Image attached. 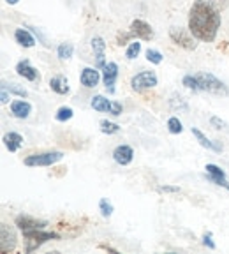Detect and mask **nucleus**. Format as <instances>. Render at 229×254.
<instances>
[{
  "label": "nucleus",
  "mask_w": 229,
  "mask_h": 254,
  "mask_svg": "<svg viewBox=\"0 0 229 254\" xmlns=\"http://www.w3.org/2000/svg\"><path fill=\"white\" fill-rule=\"evenodd\" d=\"M221 12L210 0H196L189 11L187 28L198 41L214 43L221 28Z\"/></svg>",
  "instance_id": "f257e3e1"
},
{
  "label": "nucleus",
  "mask_w": 229,
  "mask_h": 254,
  "mask_svg": "<svg viewBox=\"0 0 229 254\" xmlns=\"http://www.w3.org/2000/svg\"><path fill=\"white\" fill-rule=\"evenodd\" d=\"M182 83L185 85L189 90L192 92H208V94L215 95H229V88L222 83L221 79L215 78L210 72H196V74H185L182 79Z\"/></svg>",
  "instance_id": "f03ea898"
},
{
  "label": "nucleus",
  "mask_w": 229,
  "mask_h": 254,
  "mask_svg": "<svg viewBox=\"0 0 229 254\" xmlns=\"http://www.w3.org/2000/svg\"><path fill=\"white\" fill-rule=\"evenodd\" d=\"M129 39L152 41V39H154V30H152V27L146 23V21L134 20L132 23H130L129 32H125V34H122V32H120L118 36H116V44H118V46H122V44H125Z\"/></svg>",
  "instance_id": "7ed1b4c3"
},
{
  "label": "nucleus",
  "mask_w": 229,
  "mask_h": 254,
  "mask_svg": "<svg viewBox=\"0 0 229 254\" xmlns=\"http://www.w3.org/2000/svg\"><path fill=\"white\" fill-rule=\"evenodd\" d=\"M23 237L27 240V253L36 251L43 244L50 242V240H60V235L55 231H46L44 228H36V230L23 231Z\"/></svg>",
  "instance_id": "20e7f679"
},
{
  "label": "nucleus",
  "mask_w": 229,
  "mask_h": 254,
  "mask_svg": "<svg viewBox=\"0 0 229 254\" xmlns=\"http://www.w3.org/2000/svg\"><path fill=\"white\" fill-rule=\"evenodd\" d=\"M63 154L60 150H52V152H41V154H32L25 157V166H53L55 163L62 161Z\"/></svg>",
  "instance_id": "39448f33"
},
{
  "label": "nucleus",
  "mask_w": 229,
  "mask_h": 254,
  "mask_svg": "<svg viewBox=\"0 0 229 254\" xmlns=\"http://www.w3.org/2000/svg\"><path fill=\"white\" fill-rule=\"evenodd\" d=\"M157 81H159L157 74L154 71H141L136 76H132L130 87L136 92H143V90H148V88H154L157 85Z\"/></svg>",
  "instance_id": "423d86ee"
},
{
  "label": "nucleus",
  "mask_w": 229,
  "mask_h": 254,
  "mask_svg": "<svg viewBox=\"0 0 229 254\" xmlns=\"http://www.w3.org/2000/svg\"><path fill=\"white\" fill-rule=\"evenodd\" d=\"M92 108L95 111H104V113H110L113 117H120L122 115V104L116 103V101H108L104 95H95L92 97Z\"/></svg>",
  "instance_id": "0eeeda50"
},
{
  "label": "nucleus",
  "mask_w": 229,
  "mask_h": 254,
  "mask_svg": "<svg viewBox=\"0 0 229 254\" xmlns=\"http://www.w3.org/2000/svg\"><path fill=\"white\" fill-rule=\"evenodd\" d=\"M170 37L171 41H173L174 44H178L180 48H183V50H196V37L190 34V30L187 28V30H183V28H178V27H173L170 30Z\"/></svg>",
  "instance_id": "6e6552de"
},
{
  "label": "nucleus",
  "mask_w": 229,
  "mask_h": 254,
  "mask_svg": "<svg viewBox=\"0 0 229 254\" xmlns=\"http://www.w3.org/2000/svg\"><path fill=\"white\" fill-rule=\"evenodd\" d=\"M16 233L11 226H7L5 222H2V226H0V246H2V253H11L14 251L16 247Z\"/></svg>",
  "instance_id": "1a4fd4ad"
},
{
  "label": "nucleus",
  "mask_w": 229,
  "mask_h": 254,
  "mask_svg": "<svg viewBox=\"0 0 229 254\" xmlns=\"http://www.w3.org/2000/svg\"><path fill=\"white\" fill-rule=\"evenodd\" d=\"M118 78V65L114 62H108L103 67V83L110 94H114V83Z\"/></svg>",
  "instance_id": "9d476101"
},
{
  "label": "nucleus",
  "mask_w": 229,
  "mask_h": 254,
  "mask_svg": "<svg viewBox=\"0 0 229 254\" xmlns=\"http://www.w3.org/2000/svg\"><path fill=\"white\" fill-rule=\"evenodd\" d=\"M16 226L20 228V231H28V230H36V228H46L48 222L46 221H41V219H36L32 217V215H27V214H21L14 219Z\"/></svg>",
  "instance_id": "9b49d317"
},
{
  "label": "nucleus",
  "mask_w": 229,
  "mask_h": 254,
  "mask_svg": "<svg viewBox=\"0 0 229 254\" xmlns=\"http://www.w3.org/2000/svg\"><path fill=\"white\" fill-rule=\"evenodd\" d=\"M92 50H94V57H95V64L97 67L103 69L106 65V43H104L103 37L95 36L92 37Z\"/></svg>",
  "instance_id": "f8f14e48"
},
{
  "label": "nucleus",
  "mask_w": 229,
  "mask_h": 254,
  "mask_svg": "<svg viewBox=\"0 0 229 254\" xmlns=\"http://www.w3.org/2000/svg\"><path fill=\"white\" fill-rule=\"evenodd\" d=\"M113 159H114V163H118L120 166H127V164H130L132 159H134V150H132L129 145H118V147L113 150Z\"/></svg>",
  "instance_id": "ddd939ff"
},
{
  "label": "nucleus",
  "mask_w": 229,
  "mask_h": 254,
  "mask_svg": "<svg viewBox=\"0 0 229 254\" xmlns=\"http://www.w3.org/2000/svg\"><path fill=\"white\" fill-rule=\"evenodd\" d=\"M16 72L20 76H23L28 81H39V72H37L36 67H32L28 60H20L16 64Z\"/></svg>",
  "instance_id": "4468645a"
},
{
  "label": "nucleus",
  "mask_w": 229,
  "mask_h": 254,
  "mask_svg": "<svg viewBox=\"0 0 229 254\" xmlns=\"http://www.w3.org/2000/svg\"><path fill=\"white\" fill-rule=\"evenodd\" d=\"M101 79V74L97 69H92V67H85L83 71H81V76H79V81H81V85L87 88H94L97 87V83H99Z\"/></svg>",
  "instance_id": "2eb2a0df"
},
{
  "label": "nucleus",
  "mask_w": 229,
  "mask_h": 254,
  "mask_svg": "<svg viewBox=\"0 0 229 254\" xmlns=\"http://www.w3.org/2000/svg\"><path fill=\"white\" fill-rule=\"evenodd\" d=\"M11 113L16 119H27L32 113V104L27 101H12L11 103Z\"/></svg>",
  "instance_id": "dca6fc26"
},
{
  "label": "nucleus",
  "mask_w": 229,
  "mask_h": 254,
  "mask_svg": "<svg viewBox=\"0 0 229 254\" xmlns=\"http://www.w3.org/2000/svg\"><path fill=\"white\" fill-rule=\"evenodd\" d=\"M50 87H52V90L55 92V94L58 95H67L69 94V81L65 76H53L52 79H50Z\"/></svg>",
  "instance_id": "f3484780"
},
{
  "label": "nucleus",
  "mask_w": 229,
  "mask_h": 254,
  "mask_svg": "<svg viewBox=\"0 0 229 254\" xmlns=\"http://www.w3.org/2000/svg\"><path fill=\"white\" fill-rule=\"evenodd\" d=\"M23 136L18 134V132H7L4 134V145L7 147L9 152H18L23 145Z\"/></svg>",
  "instance_id": "a211bd4d"
},
{
  "label": "nucleus",
  "mask_w": 229,
  "mask_h": 254,
  "mask_svg": "<svg viewBox=\"0 0 229 254\" xmlns=\"http://www.w3.org/2000/svg\"><path fill=\"white\" fill-rule=\"evenodd\" d=\"M14 39H16V43L23 48H32L34 44H36V37L32 36L28 30H25V28H16Z\"/></svg>",
  "instance_id": "6ab92c4d"
},
{
  "label": "nucleus",
  "mask_w": 229,
  "mask_h": 254,
  "mask_svg": "<svg viewBox=\"0 0 229 254\" xmlns=\"http://www.w3.org/2000/svg\"><path fill=\"white\" fill-rule=\"evenodd\" d=\"M190 131H192L194 138L198 139V141H199V145H201V147L208 148V150H214V152H221V150H222V147H221V145H217V143H214V141H210V139L206 138V136L203 134L201 131H199L198 127H192V129H190Z\"/></svg>",
  "instance_id": "aec40b11"
},
{
  "label": "nucleus",
  "mask_w": 229,
  "mask_h": 254,
  "mask_svg": "<svg viewBox=\"0 0 229 254\" xmlns=\"http://www.w3.org/2000/svg\"><path fill=\"white\" fill-rule=\"evenodd\" d=\"M57 53H58L60 60H69L72 57V53H74V46L71 43H62L58 46V50H57Z\"/></svg>",
  "instance_id": "412c9836"
},
{
  "label": "nucleus",
  "mask_w": 229,
  "mask_h": 254,
  "mask_svg": "<svg viewBox=\"0 0 229 254\" xmlns=\"http://www.w3.org/2000/svg\"><path fill=\"white\" fill-rule=\"evenodd\" d=\"M72 115H74V111H72V108L62 106V108H58V111H57L55 119L58 120V122H67V120H71V119H72Z\"/></svg>",
  "instance_id": "4be33fe9"
},
{
  "label": "nucleus",
  "mask_w": 229,
  "mask_h": 254,
  "mask_svg": "<svg viewBox=\"0 0 229 254\" xmlns=\"http://www.w3.org/2000/svg\"><path fill=\"white\" fill-rule=\"evenodd\" d=\"M99 126H101V132H104V134H116L120 131L118 124L108 122V120H101Z\"/></svg>",
  "instance_id": "5701e85b"
},
{
  "label": "nucleus",
  "mask_w": 229,
  "mask_h": 254,
  "mask_svg": "<svg viewBox=\"0 0 229 254\" xmlns=\"http://www.w3.org/2000/svg\"><path fill=\"white\" fill-rule=\"evenodd\" d=\"M168 131H170L171 134H180V132L183 131L182 122H180L176 117H171V119L168 120Z\"/></svg>",
  "instance_id": "b1692460"
},
{
  "label": "nucleus",
  "mask_w": 229,
  "mask_h": 254,
  "mask_svg": "<svg viewBox=\"0 0 229 254\" xmlns=\"http://www.w3.org/2000/svg\"><path fill=\"white\" fill-rule=\"evenodd\" d=\"M139 52H141V43H138V41H134V43H130L129 48H127L125 52V57L129 60H134L136 57L139 55Z\"/></svg>",
  "instance_id": "393cba45"
},
{
  "label": "nucleus",
  "mask_w": 229,
  "mask_h": 254,
  "mask_svg": "<svg viewBox=\"0 0 229 254\" xmlns=\"http://www.w3.org/2000/svg\"><path fill=\"white\" fill-rule=\"evenodd\" d=\"M162 59H164V57H162V53L157 52V50H150V48L146 50V60H148V62L159 65V64L162 62Z\"/></svg>",
  "instance_id": "a878e982"
},
{
  "label": "nucleus",
  "mask_w": 229,
  "mask_h": 254,
  "mask_svg": "<svg viewBox=\"0 0 229 254\" xmlns=\"http://www.w3.org/2000/svg\"><path fill=\"white\" fill-rule=\"evenodd\" d=\"M99 210H101V214H103L104 217H110V215L113 214V205H111L106 198H103L99 201Z\"/></svg>",
  "instance_id": "bb28decb"
},
{
  "label": "nucleus",
  "mask_w": 229,
  "mask_h": 254,
  "mask_svg": "<svg viewBox=\"0 0 229 254\" xmlns=\"http://www.w3.org/2000/svg\"><path fill=\"white\" fill-rule=\"evenodd\" d=\"M4 87L7 88L9 92H11V94H16L18 95V97H27V90H25V88H21L20 85H16V83H4Z\"/></svg>",
  "instance_id": "cd10ccee"
},
{
  "label": "nucleus",
  "mask_w": 229,
  "mask_h": 254,
  "mask_svg": "<svg viewBox=\"0 0 229 254\" xmlns=\"http://www.w3.org/2000/svg\"><path fill=\"white\" fill-rule=\"evenodd\" d=\"M205 170H206V173L212 175V177H222V179H226L224 170H221V168H219L217 164H206Z\"/></svg>",
  "instance_id": "c85d7f7f"
},
{
  "label": "nucleus",
  "mask_w": 229,
  "mask_h": 254,
  "mask_svg": "<svg viewBox=\"0 0 229 254\" xmlns=\"http://www.w3.org/2000/svg\"><path fill=\"white\" fill-rule=\"evenodd\" d=\"M210 124L215 127V129H222V131H228V124L224 122L222 119H219V117H212L210 119Z\"/></svg>",
  "instance_id": "c756f323"
},
{
  "label": "nucleus",
  "mask_w": 229,
  "mask_h": 254,
  "mask_svg": "<svg viewBox=\"0 0 229 254\" xmlns=\"http://www.w3.org/2000/svg\"><path fill=\"white\" fill-rule=\"evenodd\" d=\"M157 190L159 192H180V187H176V186H159Z\"/></svg>",
  "instance_id": "7c9ffc66"
},
{
  "label": "nucleus",
  "mask_w": 229,
  "mask_h": 254,
  "mask_svg": "<svg viewBox=\"0 0 229 254\" xmlns=\"http://www.w3.org/2000/svg\"><path fill=\"white\" fill-rule=\"evenodd\" d=\"M203 244H205L208 249H215V242L212 240V233H205V235H203Z\"/></svg>",
  "instance_id": "2f4dec72"
},
{
  "label": "nucleus",
  "mask_w": 229,
  "mask_h": 254,
  "mask_svg": "<svg viewBox=\"0 0 229 254\" xmlns=\"http://www.w3.org/2000/svg\"><path fill=\"white\" fill-rule=\"evenodd\" d=\"M30 28H32V32H34V34H36V36H37V39H41V41H43V44H44V46H48V41H46V37H44L43 34H41V30H39V28H36V27H30Z\"/></svg>",
  "instance_id": "473e14b6"
},
{
  "label": "nucleus",
  "mask_w": 229,
  "mask_h": 254,
  "mask_svg": "<svg viewBox=\"0 0 229 254\" xmlns=\"http://www.w3.org/2000/svg\"><path fill=\"white\" fill-rule=\"evenodd\" d=\"M7 92H9L7 88H5L4 85H2V103H4V104L9 101V95H7Z\"/></svg>",
  "instance_id": "72a5a7b5"
},
{
  "label": "nucleus",
  "mask_w": 229,
  "mask_h": 254,
  "mask_svg": "<svg viewBox=\"0 0 229 254\" xmlns=\"http://www.w3.org/2000/svg\"><path fill=\"white\" fill-rule=\"evenodd\" d=\"M99 247H101V249H104V251H111V253H118L116 249H113V247H110V246H104V244H103V246H99Z\"/></svg>",
  "instance_id": "f704fd0d"
},
{
  "label": "nucleus",
  "mask_w": 229,
  "mask_h": 254,
  "mask_svg": "<svg viewBox=\"0 0 229 254\" xmlns=\"http://www.w3.org/2000/svg\"><path fill=\"white\" fill-rule=\"evenodd\" d=\"M5 2H7L9 5H14V4H18V2H20V0H5Z\"/></svg>",
  "instance_id": "c9c22d12"
}]
</instances>
